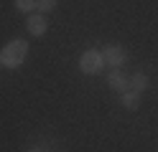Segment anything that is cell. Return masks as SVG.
I'll use <instances>...</instances> for the list:
<instances>
[{
    "instance_id": "cell-1",
    "label": "cell",
    "mask_w": 158,
    "mask_h": 152,
    "mask_svg": "<svg viewBox=\"0 0 158 152\" xmlns=\"http://www.w3.org/2000/svg\"><path fill=\"white\" fill-rule=\"evenodd\" d=\"M28 53V43L26 41H10V43H5L3 51H0V64L8 66V68H18L23 64V58Z\"/></svg>"
},
{
    "instance_id": "cell-2",
    "label": "cell",
    "mask_w": 158,
    "mask_h": 152,
    "mask_svg": "<svg viewBox=\"0 0 158 152\" xmlns=\"http://www.w3.org/2000/svg\"><path fill=\"white\" fill-rule=\"evenodd\" d=\"M105 66V58L100 51H84L82 58H79V68L84 71V74H97Z\"/></svg>"
},
{
    "instance_id": "cell-3",
    "label": "cell",
    "mask_w": 158,
    "mask_h": 152,
    "mask_svg": "<svg viewBox=\"0 0 158 152\" xmlns=\"http://www.w3.org/2000/svg\"><path fill=\"white\" fill-rule=\"evenodd\" d=\"M102 58H105V64H110V66H123L125 64V48H120V46H107L105 51H102Z\"/></svg>"
},
{
    "instance_id": "cell-4",
    "label": "cell",
    "mask_w": 158,
    "mask_h": 152,
    "mask_svg": "<svg viewBox=\"0 0 158 152\" xmlns=\"http://www.w3.org/2000/svg\"><path fill=\"white\" fill-rule=\"evenodd\" d=\"M26 28H28V33L31 36H44L46 33V18L44 15H28V23H26Z\"/></svg>"
},
{
    "instance_id": "cell-5",
    "label": "cell",
    "mask_w": 158,
    "mask_h": 152,
    "mask_svg": "<svg viewBox=\"0 0 158 152\" xmlns=\"http://www.w3.org/2000/svg\"><path fill=\"white\" fill-rule=\"evenodd\" d=\"M107 84H110L112 89H117V91H125L127 89V79H125V74H123L120 68H115L112 74L107 76Z\"/></svg>"
},
{
    "instance_id": "cell-6",
    "label": "cell",
    "mask_w": 158,
    "mask_h": 152,
    "mask_svg": "<svg viewBox=\"0 0 158 152\" xmlns=\"http://www.w3.org/2000/svg\"><path fill=\"white\" fill-rule=\"evenodd\" d=\"M120 99H123V107L125 109H138V107H140V94H138V91H125Z\"/></svg>"
},
{
    "instance_id": "cell-7",
    "label": "cell",
    "mask_w": 158,
    "mask_h": 152,
    "mask_svg": "<svg viewBox=\"0 0 158 152\" xmlns=\"http://www.w3.org/2000/svg\"><path fill=\"white\" fill-rule=\"evenodd\" d=\"M145 86H148V76H145V74H135V76L130 79V91H138V94H140Z\"/></svg>"
},
{
    "instance_id": "cell-8",
    "label": "cell",
    "mask_w": 158,
    "mask_h": 152,
    "mask_svg": "<svg viewBox=\"0 0 158 152\" xmlns=\"http://www.w3.org/2000/svg\"><path fill=\"white\" fill-rule=\"evenodd\" d=\"M15 8L23 13H33L36 10V0H15Z\"/></svg>"
},
{
    "instance_id": "cell-9",
    "label": "cell",
    "mask_w": 158,
    "mask_h": 152,
    "mask_svg": "<svg viewBox=\"0 0 158 152\" xmlns=\"http://www.w3.org/2000/svg\"><path fill=\"white\" fill-rule=\"evenodd\" d=\"M36 8L41 10V13H48V10L56 8V0H36Z\"/></svg>"
},
{
    "instance_id": "cell-10",
    "label": "cell",
    "mask_w": 158,
    "mask_h": 152,
    "mask_svg": "<svg viewBox=\"0 0 158 152\" xmlns=\"http://www.w3.org/2000/svg\"><path fill=\"white\" fill-rule=\"evenodd\" d=\"M33 152H38V150H33Z\"/></svg>"
}]
</instances>
